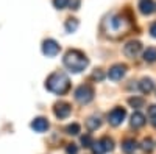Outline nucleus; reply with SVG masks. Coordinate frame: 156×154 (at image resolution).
Here are the masks:
<instances>
[{"label":"nucleus","instance_id":"29","mask_svg":"<svg viewBox=\"0 0 156 154\" xmlns=\"http://www.w3.org/2000/svg\"><path fill=\"white\" fill-rule=\"evenodd\" d=\"M148 115H156V106H150L148 108Z\"/></svg>","mask_w":156,"mask_h":154},{"label":"nucleus","instance_id":"17","mask_svg":"<svg viewBox=\"0 0 156 154\" xmlns=\"http://www.w3.org/2000/svg\"><path fill=\"white\" fill-rule=\"evenodd\" d=\"M76 28H78V20L76 19H72L70 17V19L66 20V31L67 33H73Z\"/></svg>","mask_w":156,"mask_h":154},{"label":"nucleus","instance_id":"23","mask_svg":"<svg viewBox=\"0 0 156 154\" xmlns=\"http://www.w3.org/2000/svg\"><path fill=\"white\" fill-rule=\"evenodd\" d=\"M81 143H83L84 148H89V146H92L94 140H92V137H90V135H83L81 137Z\"/></svg>","mask_w":156,"mask_h":154},{"label":"nucleus","instance_id":"28","mask_svg":"<svg viewBox=\"0 0 156 154\" xmlns=\"http://www.w3.org/2000/svg\"><path fill=\"white\" fill-rule=\"evenodd\" d=\"M150 34H151L153 37H156V22L151 23V27H150Z\"/></svg>","mask_w":156,"mask_h":154},{"label":"nucleus","instance_id":"22","mask_svg":"<svg viewBox=\"0 0 156 154\" xmlns=\"http://www.w3.org/2000/svg\"><path fill=\"white\" fill-rule=\"evenodd\" d=\"M128 103H129L133 108H142V106H144V100H142V98H136V97H134V98H129Z\"/></svg>","mask_w":156,"mask_h":154},{"label":"nucleus","instance_id":"20","mask_svg":"<svg viewBox=\"0 0 156 154\" xmlns=\"http://www.w3.org/2000/svg\"><path fill=\"white\" fill-rule=\"evenodd\" d=\"M153 148H154V146H153V140H151V139H145L144 142H142V149H144V151L151 152Z\"/></svg>","mask_w":156,"mask_h":154},{"label":"nucleus","instance_id":"12","mask_svg":"<svg viewBox=\"0 0 156 154\" xmlns=\"http://www.w3.org/2000/svg\"><path fill=\"white\" fill-rule=\"evenodd\" d=\"M137 148V142L134 139H126L125 142L122 143V151L125 152V154H131V152H134V149Z\"/></svg>","mask_w":156,"mask_h":154},{"label":"nucleus","instance_id":"21","mask_svg":"<svg viewBox=\"0 0 156 154\" xmlns=\"http://www.w3.org/2000/svg\"><path fill=\"white\" fill-rule=\"evenodd\" d=\"M92 151H94V154H105V152H106L100 140H98L97 143H92Z\"/></svg>","mask_w":156,"mask_h":154},{"label":"nucleus","instance_id":"5","mask_svg":"<svg viewBox=\"0 0 156 154\" xmlns=\"http://www.w3.org/2000/svg\"><path fill=\"white\" fill-rule=\"evenodd\" d=\"M125 117H126V111L122 109V108H115V109H112V111L109 112L108 121H109L111 126H119V125L123 123Z\"/></svg>","mask_w":156,"mask_h":154},{"label":"nucleus","instance_id":"24","mask_svg":"<svg viewBox=\"0 0 156 154\" xmlns=\"http://www.w3.org/2000/svg\"><path fill=\"white\" fill-rule=\"evenodd\" d=\"M53 5L58 9H64V8L69 5V0H53Z\"/></svg>","mask_w":156,"mask_h":154},{"label":"nucleus","instance_id":"7","mask_svg":"<svg viewBox=\"0 0 156 154\" xmlns=\"http://www.w3.org/2000/svg\"><path fill=\"white\" fill-rule=\"evenodd\" d=\"M126 72V66H123V64H115V66H112L108 72V78L112 80V81H119L123 78V75Z\"/></svg>","mask_w":156,"mask_h":154},{"label":"nucleus","instance_id":"9","mask_svg":"<svg viewBox=\"0 0 156 154\" xmlns=\"http://www.w3.org/2000/svg\"><path fill=\"white\" fill-rule=\"evenodd\" d=\"M72 112L69 103H56L55 104V115L58 118H67Z\"/></svg>","mask_w":156,"mask_h":154},{"label":"nucleus","instance_id":"19","mask_svg":"<svg viewBox=\"0 0 156 154\" xmlns=\"http://www.w3.org/2000/svg\"><path fill=\"white\" fill-rule=\"evenodd\" d=\"M66 131H67V134H70V135H76L78 132H80V125H78V123H72V125H69V126L66 128Z\"/></svg>","mask_w":156,"mask_h":154},{"label":"nucleus","instance_id":"14","mask_svg":"<svg viewBox=\"0 0 156 154\" xmlns=\"http://www.w3.org/2000/svg\"><path fill=\"white\" fill-rule=\"evenodd\" d=\"M145 125V117L140 112H134L131 115V126L133 128H142Z\"/></svg>","mask_w":156,"mask_h":154},{"label":"nucleus","instance_id":"8","mask_svg":"<svg viewBox=\"0 0 156 154\" xmlns=\"http://www.w3.org/2000/svg\"><path fill=\"white\" fill-rule=\"evenodd\" d=\"M140 50H142L140 42H137V41H131V42H128V44L125 45L123 53H125L128 58H134V56H137V55L140 53Z\"/></svg>","mask_w":156,"mask_h":154},{"label":"nucleus","instance_id":"18","mask_svg":"<svg viewBox=\"0 0 156 154\" xmlns=\"http://www.w3.org/2000/svg\"><path fill=\"white\" fill-rule=\"evenodd\" d=\"M100 142H101V145H103V148H105L106 152L114 149V142H112L109 137H103V139H100Z\"/></svg>","mask_w":156,"mask_h":154},{"label":"nucleus","instance_id":"4","mask_svg":"<svg viewBox=\"0 0 156 154\" xmlns=\"http://www.w3.org/2000/svg\"><path fill=\"white\" fill-rule=\"evenodd\" d=\"M75 100L80 103V104H87L94 100V89L89 84H83L75 91Z\"/></svg>","mask_w":156,"mask_h":154},{"label":"nucleus","instance_id":"13","mask_svg":"<svg viewBox=\"0 0 156 154\" xmlns=\"http://www.w3.org/2000/svg\"><path fill=\"white\" fill-rule=\"evenodd\" d=\"M139 89H140L142 94H150L153 89H154V83L150 78H144V80L139 83Z\"/></svg>","mask_w":156,"mask_h":154},{"label":"nucleus","instance_id":"1","mask_svg":"<svg viewBox=\"0 0 156 154\" xmlns=\"http://www.w3.org/2000/svg\"><path fill=\"white\" fill-rule=\"evenodd\" d=\"M131 28V20L125 19L123 16H111L103 22V31L111 37L125 36Z\"/></svg>","mask_w":156,"mask_h":154},{"label":"nucleus","instance_id":"15","mask_svg":"<svg viewBox=\"0 0 156 154\" xmlns=\"http://www.w3.org/2000/svg\"><path fill=\"white\" fill-rule=\"evenodd\" d=\"M100 125H101V121H100L98 117H89L86 120V126H87L89 131H95L97 128H100Z\"/></svg>","mask_w":156,"mask_h":154},{"label":"nucleus","instance_id":"16","mask_svg":"<svg viewBox=\"0 0 156 154\" xmlns=\"http://www.w3.org/2000/svg\"><path fill=\"white\" fill-rule=\"evenodd\" d=\"M144 59L147 62H154L156 61V48L154 47H148L145 51H144Z\"/></svg>","mask_w":156,"mask_h":154},{"label":"nucleus","instance_id":"2","mask_svg":"<svg viewBox=\"0 0 156 154\" xmlns=\"http://www.w3.org/2000/svg\"><path fill=\"white\" fill-rule=\"evenodd\" d=\"M62 62L70 72L73 73H80L87 67V58L84 56V53H81L80 50H69L62 58Z\"/></svg>","mask_w":156,"mask_h":154},{"label":"nucleus","instance_id":"11","mask_svg":"<svg viewBox=\"0 0 156 154\" xmlns=\"http://www.w3.org/2000/svg\"><path fill=\"white\" fill-rule=\"evenodd\" d=\"M156 9L154 3H153V0H140V3H139V11L142 12V14H151V12Z\"/></svg>","mask_w":156,"mask_h":154},{"label":"nucleus","instance_id":"25","mask_svg":"<svg viewBox=\"0 0 156 154\" xmlns=\"http://www.w3.org/2000/svg\"><path fill=\"white\" fill-rule=\"evenodd\" d=\"M92 78H94V80H97V81H101L103 78H105V75H103V72H101V70H95V72L92 73Z\"/></svg>","mask_w":156,"mask_h":154},{"label":"nucleus","instance_id":"30","mask_svg":"<svg viewBox=\"0 0 156 154\" xmlns=\"http://www.w3.org/2000/svg\"><path fill=\"white\" fill-rule=\"evenodd\" d=\"M150 118H151V125L156 128V115H150Z\"/></svg>","mask_w":156,"mask_h":154},{"label":"nucleus","instance_id":"3","mask_svg":"<svg viewBox=\"0 0 156 154\" xmlns=\"http://www.w3.org/2000/svg\"><path fill=\"white\" fill-rule=\"evenodd\" d=\"M45 87L48 89L50 92H53L56 95H62L69 91L70 87V81H69V76L62 72H55L51 73L47 81H45Z\"/></svg>","mask_w":156,"mask_h":154},{"label":"nucleus","instance_id":"6","mask_svg":"<svg viewBox=\"0 0 156 154\" xmlns=\"http://www.w3.org/2000/svg\"><path fill=\"white\" fill-rule=\"evenodd\" d=\"M59 50H61V47H59L58 42L53 41V39H47V41L42 42V53H44L45 56H48V58L56 56V55L59 53Z\"/></svg>","mask_w":156,"mask_h":154},{"label":"nucleus","instance_id":"27","mask_svg":"<svg viewBox=\"0 0 156 154\" xmlns=\"http://www.w3.org/2000/svg\"><path fill=\"white\" fill-rule=\"evenodd\" d=\"M76 151H78V148H76L73 143H70V145L67 146V154H76Z\"/></svg>","mask_w":156,"mask_h":154},{"label":"nucleus","instance_id":"10","mask_svg":"<svg viewBox=\"0 0 156 154\" xmlns=\"http://www.w3.org/2000/svg\"><path fill=\"white\" fill-rule=\"evenodd\" d=\"M31 128L36 131V132H44L48 129V121L42 117H39V118H34L31 121Z\"/></svg>","mask_w":156,"mask_h":154},{"label":"nucleus","instance_id":"26","mask_svg":"<svg viewBox=\"0 0 156 154\" xmlns=\"http://www.w3.org/2000/svg\"><path fill=\"white\" fill-rule=\"evenodd\" d=\"M69 6L70 9H78L80 8V0H69Z\"/></svg>","mask_w":156,"mask_h":154}]
</instances>
